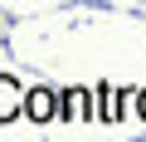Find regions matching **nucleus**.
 I'll return each instance as SVG.
<instances>
[{"label": "nucleus", "mask_w": 146, "mask_h": 142, "mask_svg": "<svg viewBox=\"0 0 146 142\" xmlns=\"http://www.w3.org/2000/svg\"><path fill=\"white\" fill-rule=\"evenodd\" d=\"M25 118H34V122L58 118V93H54V88H29V93H25Z\"/></svg>", "instance_id": "1"}, {"label": "nucleus", "mask_w": 146, "mask_h": 142, "mask_svg": "<svg viewBox=\"0 0 146 142\" xmlns=\"http://www.w3.org/2000/svg\"><path fill=\"white\" fill-rule=\"evenodd\" d=\"M25 113V93L10 83V79H0V122H15Z\"/></svg>", "instance_id": "2"}, {"label": "nucleus", "mask_w": 146, "mask_h": 142, "mask_svg": "<svg viewBox=\"0 0 146 142\" xmlns=\"http://www.w3.org/2000/svg\"><path fill=\"white\" fill-rule=\"evenodd\" d=\"M136 113H141V118H146V88H141V93H136Z\"/></svg>", "instance_id": "3"}]
</instances>
